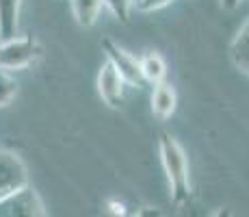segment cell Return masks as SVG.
Returning a JSON list of instances; mask_svg holds the SVG:
<instances>
[{
    "mask_svg": "<svg viewBox=\"0 0 249 217\" xmlns=\"http://www.w3.org/2000/svg\"><path fill=\"white\" fill-rule=\"evenodd\" d=\"M159 154L167 182H169L171 200L178 206L186 204L191 197V178H189V161H186L184 148L169 133H162L159 139Z\"/></svg>",
    "mask_w": 249,
    "mask_h": 217,
    "instance_id": "obj_1",
    "label": "cell"
},
{
    "mask_svg": "<svg viewBox=\"0 0 249 217\" xmlns=\"http://www.w3.org/2000/svg\"><path fill=\"white\" fill-rule=\"evenodd\" d=\"M41 43L33 35H13L0 39V67L26 70L41 59Z\"/></svg>",
    "mask_w": 249,
    "mask_h": 217,
    "instance_id": "obj_2",
    "label": "cell"
},
{
    "mask_svg": "<svg viewBox=\"0 0 249 217\" xmlns=\"http://www.w3.org/2000/svg\"><path fill=\"white\" fill-rule=\"evenodd\" d=\"M46 206L31 185L13 191L0 200V217H44Z\"/></svg>",
    "mask_w": 249,
    "mask_h": 217,
    "instance_id": "obj_3",
    "label": "cell"
},
{
    "mask_svg": "<svg viewBox=\"0 0 249 217\" xmlns=\"http://www.w3.org/2000/svg\"><path fill=\"white\" fill-rule=\"evenodd\" d=\"M102 50L107 55V59L115 65V70L122 74V79L126 80V85L135 87V89H141L145 85V79H143V72H141V63L135 55H130L128 50H124L122 46H117L111 39H104L102 41Z\"/></svg>",
    "mask_w": 249,
    "mask_h": 217,
    "instance_id": "obj_4",
    "label": "cell"
},
{
    "mask_svg": "<svg viewBox=\"0 0 249 217\" xmlns=\"http://www.w3.org/2000/svg\"><path fill=\"white\" fill-rule=\"evenodd\" d=\"M28 185V167L20 154L0 150V200Z\"/></svg>",
    "mask_w": 249,
    "mask_h": 217,
    "instance_id": "obj_5",
    "label": "cell"
},
{
    "mask_svg": "<svg viewBox=\"0 0 249 217\" xmlns=\"http://www.w3.org/2000/svg\"><path fill=\"white\" fill-rule=\"evenodd\" d=\"M98 94L104 100V104H108L111 109H117L124 100V89H126V80L122 79L115 65L111 61H104L102 67L98 72Z\"/></svg>",
    "mask_w": 249,
    "mask_h": 217,
    "instance_id": "obj_6",
    "label": "cell"
},
{
    "mask_svg": "<svg viewBox=\"0 0 249 217\" xmlns=\"http://www.w3.org/2000/svg\"><path fill=\"white\" fill-rule=\"evenodd\" d=\"M176 107H178V96L174 87L165 80L156 83L152 89V113L159 119H169L176 113Z\"/></svg>",
    "mask_w": 249,
    "mask_h": 217,
    "instance_id": "obj_7",
    "label": "cell"
},
{
    "mask_svg": "<svg viewBox=\"0 0 249 217\" xmlns=\"http://www.w3.org/2000/svg\"><path fill=\"white\" fill-rule=\"evenodd\" d=\"M230 59L241 74L249 76V18L230 43Z\"/></svg>",
    "mask_w": 249,
    "mask_h": 217,
    "instance_id": "obj_8",
    "label": "cell"
},
{
    "mask_svg": "<svg viewBox=\"0 0 249 217\" xmlns=\"http://www.w3.org/2000/svg\"><path fill=\"white\" fill-rule=\"evenodd\" d=\"M22 0H0V39L18 35Z\"/></svg>",
    "mask_w": 249,
    "mask_h": 217,
    "instance_id": "obj_9",
    "label": "cell"
},
{
    "mask_svg": "<svg viewBox=\"0 0 249 217\" xmlns=\"http://www.w3.org/2000/svg\"><path fill=\"white\" fill-rule=\"evenodd\" d=\"M71 4V13H74V20L80 26L89 28L98 22L100 11L104 7V0H70Z\"/></svg>",
    "mask_w": 249,
    "mask_h": 217,
    "instance_id": "obj_10",
    "label": "cell"
},
{
    "mask_svg": "<svg viewBox=\"0 0 249 217\" xmlns=\"http://www.w3.org/2000/svg\"><path fill=\"white\" fill-rule=\"evenodd\" d=\"M139 63H141V72H143V79H145V83H160V80H165L167 76V63L165 59L159 55V52L154 50H147L145 55L139 59Z\"/></svg>",
    "mask_w": 249,
    "mask_h": 217,
    "instance_id": "obj_11",
    "label": "cell"
},
{
    "mask_svg": "<svg viewBox=\"0 0 249 217\" xmlns=\"http://www.w3.org/2000/svg\"><path fill=\"white\" fill-rule=\"evenodd\" d=\"M18 96V80L9 74V70L0 67V107H7Z\"/></svg>",
    "mask_w": 249,
    "mask_h": 217,
    "instance_id": "obj_12",
    "label": "cell"
},
{
    "mask_svg": "<svg viewBox=\"0 0 249 217\" xmlns=\"http://www.w3.org/2000/svg\"><path fill=\"white\" fill-rule=\"evenodd\" d=\"M104 7L113 13L115 20L128 24L132 16V9H135V0H104Z\"/></svg>",
    "mask_w": 249,
    "mask_h": 217,
    "instance_id": "obj_13",
    "label": "cell"
},
{
    "mask_svg": "<svg viewBox=\"0 0 249 217\" xmlns=\"http://www.w3.org/2000/svg\"><path fill=\"white\" fill-rule=\"evenodd\" d=\"M169 2H174V0H135V7L139 9V11H159V9L167 7Z\"/></svg>",
    "mask_w": 249,
    "mask_h": 217,
    "instance_id": "obj_14",
    "label": "cell"
},
{
    "mask_svg": "<svg viewBox=\"0 0 249 217\" xmlns=\"http://www.w3.org/2000/svg\"><path fill=\"white\" fill-rule=\"evenodd\" d=\"M107 206H108V211H111L113 215H126V206H124L122 202H117V200H108V202H107Z\"/></svg>",
    "mask_w": 249,
    "mask_h": 217,
    "instance_id": "obj_15",
    "label": "cell"
},
{
    "mask_svg": "<svg viewBox=\"0 0 249 217\" xmlns=\"http://www.w3.org/2000/svg\"><path fill=\"white\" fill-rule=\"evenodd\" d=\"M241 2H243V0H219V4H221L226 11H234V9H236Z\"/></svg>",
    "mask_w": 249,
    "mask_h": 217,
    "instance_id": "obj_16",
    "label": "cell"
}]
</instances>
